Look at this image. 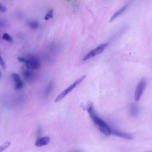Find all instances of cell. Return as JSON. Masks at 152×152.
<instances>
[{"label": "cell", "instance_id": "6da1fadb", "mask_svg": "<svg viewBox=\"0 0 152 152\" xmlns=\"http://www.w3.org/2000/svg\"><path fill=\"white\" fill-rule=\"evenodd\" d=\"M90 116L94 123L99 127L101 132L107 136H109L112 134L111 128L103 119L97 117L96 112L90 114Z\"/></svg>", "mask_w": 152, "mask_h": 152}, {"label": "cell", "instance_id": "7a4b0ae2", "mask_svg": "<svg viewBox=\"0 0 152 152\" xmlns=\"http://www.w3.org/2000/svg\"><path fill=\"white\" fill-rule=\"evenodd\" d=\"M85 77H86V75L81 76V77L77 79L75 82H74L71 85L68 87L67 88L62 92L56 98L55 100H54V102L55 103H57V102H59L66 95H68L73 89L79 85L80 83H82V81L84 80Z\"/></svg>", "mask_w": 152, "mask_h": 152}, {"label": "cell", "instance_id": "3957f363", "mask_svg": "<svg viewBox=\"0 0 152 152\" xmlns=\"http://www.w3.org/2000/svg\"><path fill=\"white\" fill-rule=\"evenodd\" d=\"M23 62L25 63V67L31 70H37L40 67V62L39 58L33 55H29L27 58L24 57Z\"/></svg>", "mask_w": 152, "mask_h": 152}, {"label": "cell", "instance_id": "277c9868", "mask_svg": "<svg viewBox=\"0 0 152 152\" xmlns=\"http://www.w3.org/2000/svg\"><path fill=\"white\" fill-rule=\"evenodd\" d=\"M108 45H109L108 43H104L98 45V47H97L86 54L84 57L83 58V60L84 61L88 60L96 56V55L100 54L107 48Z\"/></svg>", "mask_w": 152, "mask_h": 152}, {"label": "cell", "instance_id": "5b68a950", "mask_svg": "<svg viewBox=\"0 0 152 152\" xmlns=\"http://www.w3.org/2000/svg\"><path fill=\"white\" fill-rule=\"evenodd\" d=\"M147 82L146 78H143L140 79L137 84L135 92V100L136 101H138L140 99L145 90L147 85Z\"/></svg>", "mask_w": 152, "mask_h": 152}, {"label": "cell", "instance_id": "8992f818", "mask_svg": "<svg viewBox=\"0 0 152 152\" xmlns=\"http://www.w3.org/2000/svg\"><path fill=\"white\" fill-rule=\"evenodd\" d=\"M22 73L24 76L25 80L29 83L34 82L35 79V75L34 72L31 69L25 67L22 70Z\"/></svg>", "mask_w": 152, "mask_h": 152}, {"label": "cell", "instance_id": "52a82bcc", "mask_svg": "<svg viewBox=\"0 0 152 152\" xmlns=\"http://www.w3.org/2000/svg\"><path fill=\"white\" fill-rule=\"evenodd\" d=\"M111 130H112V133H113L116 136L121 137V138H124L126 139L131 140L133 139V136L130 134L122 132L119 131L117 130H114V129L113 130L111 129Z\"/></svg>", "mask_w": 152, "mask_h": 152}, {"label": "cell", "instance_id": "ba28073f", "mask_svg": "<svg viewBox=\"0 0 152 152\" xmlns=\"http://www.w3.org/2000/svg\"><path fill=\"white\" fill-rule=\"evenodd\" d=\"M50 142V138L49 136H45L44 137H40L36 141L35 145L37 147H42L48 144Z\"/></svg>", "mask_w": 152, "mask_h": 152}, {"label": "cell", "instance_id": "9c48e42d", "mask_svg": "<svg viewBox=\"0 0 152 152\" xmlns=\"http://www.w3.org/2000/svg\"><path fill=\"white\" fill-rule=\"evenodd\" d=\"M128 4H126L125 5H124L123 6L121 7V9H119L118 10L115 12L114 14H113V15L112 16V17L111 18L110 20V22H112L113 21L116 19V18L119 17V16H121L122 14L125 12L127 9H128Z\"/></svg>", "mask_w": 152, "mask_h": 152}, {"label": "cell", "instance_id": "30bf717a", "mask_svg": "<svg viewBox=\"0 0 152 152\" xmlns=\"http://www.w3.org/2000/svg\"><path fill=\"white\" fill-rule=\"evenodd\" d=\"M130 113L132 117H136L139 113V109L136 104H132L130 108Z\"/></svg>", "mask_w": 152, "mask_h": 152}, {"label": "cell", "instance_id": "8fae6325", "mask_svg": "<svg viewBox=\"0 0 152 152\" xmlns=\"http://www.w3.org/2000/svg\"><path fill=\"white\" fill-rule=\"evenodd\" d=\"M54 87V83L52 81H50L47 86V88L45 90L44 95L45 97H47L51 93L52 90H53Z\"/></svg>", "mask_w": 152, "mask_h": 152}, {"label": "cell", "instance_id": "7c38bea8", "mask_svg": "<svg viewBox=\"0 0 152 152\" xmlns=\"http://www.w3.org/2000/svg\"><path fill=\"white\" fill-rule=\"evenodd\" d=\"M15 83V89L16 90H20L22 89L24 86V83L21 79L14 81Z\"/></svg>", "mask_w": 152, "mask_h": 152}, {"label": "cell", "instance_id": "4fadbf2b", "mask_svg": "<svg viewBox=\"0 0 152 152\" xmlns=\"http://www.w3.org/2000/svg\"><path fill=\"white\" fill-rule=\"evenodd\" d=\"M54 16V11L53 9H51L50 10H49L47 14H46L44 17V20L45 21H48V20H50V19H52L53 18Z\"/></svg>", "mask_w": 152, "mask_h": 152}, {"label": "cell", "instance_id": "5bb4252c", "mask_svg": "<svg viewBox=\"0 0 152 152\" xmlns=\"http://www.w3.org/2000/svg\"><path fill=\"white\" fill-rule=\"evenodd\" d=\"M28 26L31 28L33 29H38L39 27V23L38 21H33L28 23Z\"/></svg>", "mask_w": 152, "mask_h": 152}, {"label": "cell", "instance_id": "9a60e30c", "mask_svg": "<svg viewBox=\"0 0 152 152\" xmlns=\"http://www.w3.org/2000/svg\"><path fill=\"white\" fill-rule=\"evenodd\" d=\"M2 39L6 41H9L10 43H12L13 41V39L11 37V36L7 33H4L2 36Z\"/></svg>", "mask_w": 152, "mask_h": 152}, {"label": "cell", "instance_id": "2e32d148", "mask_svg": "<svg viewBox=\"0 0 152 152\" xmlns=\"http://www.w3.org/2000/svg\"><path fill=\"white\" fill-rule=\"evenodd\" d=\"M10 142L7 141V142H5V143L3 144V145L0 146V152H3L4 150L7 149L8 147L10 146Z\"/></svg>", "mask_w": 152, "mask_h": 152}, {"label": "cell", "instance_id": "e0dca14e", "mask_svg": "<svg viewBox=\"0 0 152 152\" xmlns=\"http://www.w3.org/2000/svg\"><path fill=\"white\" fill-rule=\"evenodd\" d=\"M0 65L1 66V67L5 69L6 67V65H5V62L3 60L1 57L0 56Z\"/></svg>", "mask_w": 152, "mask_h": 152}, {"label": "cell", "instance_id": "ac0fdd59", "mask_svg": "<svg viewBox=\"0 0 152 152\" xmlns=\"http://www.w3.org/2000/svg\"><path fill=\"white\" fill-rule=\"evenodd\" d=\"M6 10H7L6 8L1 4H0V12H6Z\"/></svg>", "mask_w": 152, "mask_h": 152}, {"label": "cell", "instance_id": "d6986e66", "mask_svg": "<svg viewBox=\"0 0 152 152\" xmlns=\"http://www.w3.org/2000/svg\"><path fill=\"white\" fill-rule=\"evenodd\" d=\"M41 132H42V131H41V126H39L38 128V136L39 138L41 137Z\"/></svg>", "mask_w": 152, "mask_h": 152}, {"label": "cell", "instance_id": "ffe728a7", "mask_svg": "<svg viewBox=\"0 0 152 152\" xmlns=\"http://www.w3.org/2000/svg\"><path fill=\"white\" fill-rule=\"evenodd\" d=\"M1 76V72H0V77Z\"/></svg>", "mask_w": 152, "mask_h": 152}, {"label": "cell", "instance_id": "44dd1931", "mask_svg": "<svg viewBox=\"0 0 152 152\" xmlns=\"http://www.w3.org/2000/svg\"><path fill=\"white\" fill-rule=\"evenodd\" d=\"M78 152V151H77V152Z\"/></svg>", "mask_w": 152, "mask_h": 152}]
</instances>
